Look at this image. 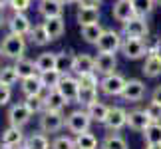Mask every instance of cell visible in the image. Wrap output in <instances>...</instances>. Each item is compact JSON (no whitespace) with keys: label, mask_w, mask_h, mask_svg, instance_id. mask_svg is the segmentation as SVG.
<instances>
[{"label":"cell","mask_w":161,"mask_h":149,"mask_svg":"<svg viewBox=\"0 0 161 149\" xmlns=\"http://www.w3.org/2000/svg\"><path fill=\"white\" fill-rule=\"evenodd\" d=\"M145 94H147V86H145L143 80L131 78L125 82V88L121 91V99L123 102H129V103H137L145 97Z\"/></svg>","instance_id":"ba28073f"},{"label":"cell","mask_w":161,"mask_h":149,"mask_svg":"<svg viewBox=\"0 0 161 149\" xmlns=\"http://www.w3.org/2000/svg\"><path fill=\"white\" fill-rule=\"evenodd\" d=\"M28 38H30V42H32L34 46H40V48H44V46H48L52 42L42 22L40 24H34L32 30H30V34H28Z\"/></svg>","instance_id":"484cf974"},{"label":"cell","mask_w":161,"mask_h":149,"mask_svg":"<svg viewBox=\"0 0 161 149\" xmlns=\"http://www.w3.org/2000/svg\"><path fill=\"white\" fill-rule=\"evenodd\" d=\"M38 12L44 18H56V16H64V4L60 0H40L38 2Z\"/></svg>","instance_id":"d6986e66"},{"label":"cell","mask_w":161,"mask_h":149,"mask_svg":"<svg viewBox=\"0 0 161 149\" xmlns=\"http://www.w3.org/2000/svg\"><path fill=\"white\" fill-rule=\"evenodd\" d=\"M151 119L147 117L145 109H131L127 111V127L133 129V131H141L143 133L147 127H149Z\"/></svg>","instance_id":"9a60e30c"},{"label":"cell","mask_w":161,"mask_h":149,"mask_svg":"<svg viewBox=\"0 0 161 149\" xmlns=\"http://www.w3.org/2000/svg\"><path fill=\"white\" fill-rule=\"evenodd\" d=\"M121 42H123V36L119 30H114V28H106L103 34L100 36L97 40V52H103V54H115L121 50Z\"/></svg>","instance_id":"5b68a950"},{"label":"cell","mask_w":161,"mask_h":149,"mask_svg":"<svg viewBox=\"0 0 161 149\" xmlns=\"http://www.w3.org/2000/svg\"><path fill=\"white\" fill-rule=\"evenodd\" d=\"M24 105L30 109L32 115H42L46 111V102H44V94L40 96H28L24 97Z\"/></svg>","instance_id":"1f68e13d"},{"label":"cell","mask_w":161,"mask_h":149,"mask_svg":"<svg viewBox=\"0 0 161 149\" xmlns=\"http://www.w3.org/2000/svg\"><path fill=\"white\" fill-rule=\"evenodd\" d=\"M103 0H78V8H100Z\"/></svg>","instance_id":"ee69618b"},{"label":"cell","mask_w":161,"mask_h":149,"mask_svg":"<svg viewBox=\"0 0 161 149\" xmlns=\"http://www.w3.org/2000/svg\"><path fill=\"white\" fill-rule=\"evenodd\" d=\"M119 52L123 54V58L127 60H145L147 56V46L145 40H137V38H123L121 42V50Z\"/></svg>","instance_id":"9c48e42d"},{"label":"cell","mask_w":161,"mask_h":149,"mask_svg":"<svg viewBox=\"0 0 161 149\" xmlns=\"http://www.w3.org/2000/svg\"><path fill=\"white\" fill-rule=\"evenodd\" d=\"M157 4H161V0H157Z\"/></svg>","instance_id":"f5cc1de1"},{"label":"cell","mask_w":161,"mask_h":149,"mask_svg":"<svg viewBox=\"0 0 161 149\" xmlns=\"http://www.w3.org/2000/svg\"><path fill=\"white\" fill-rule=\"evenodd\" d=\"M111 16H114L117 22H121V24L131 20V18L135 16L131 0H115L114 6H111Z\"/></svg>","instance_id":"2e32d148"},{"label":"cell","mask_w":161,"mask_h":149,"mask_svg":"<svg viewBox=\"0 0 161 149\" xmlns=\"http://www.w3.org/2000/svg\"><path fill=\"white\" fill-rule=\"evenodd\" d=\"M8 125H14V127H26L30 119H32V113H30V109L24 105V102L20 103H12L10 109H8Z\"/></svg>","instance_id":"8fae6325"},{"label":"cell","mask_w":161,"mask_h":149,"mask_svg":"<svg viewBox=\"0 0 161 149\" xmlns=\"http://www.w3.org/2000/svg\"><path fill=\"white\" fill-rule=\"evenodd\" d=\"M145 149H161V145H147Z\"/></svg>","instance_id":"681fc988"},{"label":"cell","mask_w":161,"mask_h":149,"mask_svg":"<svg viewBox=\"0 0 161 149\" xmlns=\"http://www.w3.org/2000/svg\"><path fill=\"white\" fill-rule=\"evenodd\" d=\"M44 28H46V32L48 36H50V40H58L64 36L66 32V22H64V16H56V18H46L44 22Z\"/></svg>","instance_id":"44dd1931"},{"label":"cell","mask_w":161,"mask_h":149,"mask_svg":"<svg viewBox=\"0 0 161 149\" xmlns=\"http://www.w3.org/2000/svg\"><path fill=\"white\" fill-rule=\"evenodd\" d=\"M38 2H40V0H38Z\"/></svg>","instance_id":"db71d44e"},{"label":"cell","mask_w":161,"mask_h":149,"mask_svg":"<svg viewBox=\"0 0 161 149\" xmlns=\"http://www.w3.org/2000/svg\"><path fill=\"white\" fill-rule=\"evenodd\" d=\"M76 22L80 24V28L100 22V8H78L76 10Z\"/></svg>","instance_id":"d4e9b609"},{"label":"cell","mask_w":161,"mask_h":149,"mask_svg":"<svg viewBox=\"0 0 161 149\" xmlns=\"http://www.w3.org/2000/svg\"><path fill=\"white\" fill-rule=\"evenodd\" d=\"M20 91L24 94V97L44 94L46 90H44V86H42L40 74H38V76H32V78H24V80H20Z\"/></svg>","instance_id":"ffe728a7"},{"label":"cell","mask_w":161,"mask_h":149,"mask_svg":"<svg viewBox=\"0 0 161 149\" xmlns=\"http://www.w3.org/2000/svg\"><path fill=\"white\" fill-rule=\"evenodd\" d=\"M155 0H131V6H133V12L135 16H141V18H147L155 8Z\"/></svg>","instance_id":"8d00e7d4"},{"label":"cell","mask_w":161,"mask_h":149,"mask_svg":"<svg viewBox=\"0 0 161 149\" xmlns=\"http://www.w3.org/2000/svg\"><path fill=\"white\" fill-rule=\"evenodd\" d=\"M32 2L34 0H10L8 8L12 12H28L30 8H32Z\"/></svg>","instance_id":"60d3db41"},{"label":"cell","mask_w":161,"mask_h":149,"mask_svg":"<svg viewBox=\"0 0 161 149\" xmlns=\"http://www.w3.org/2000/svg\"><path fill=\"white\" fill-rule=\"evenodd\" d=\"M62 76H64V74H60L58 70L42 72V74H40V80H42V86H44V90H54V88H58L60 82H62Z\"/></svg>","instance_id":"d590c367"},{"label":"cell","mask_w":161,"mask_h":149,"mask_svg":"<svg viewBox=\"0 0 161 149\" xmlns=\"http://www.w3.org/2000/svg\"><path fill=\"white\" fill-rule=\"evenodd\" d=\"M103 28L100 22H96V24H90V26H82L80 28V32H82V38L88 42V44H97V40H100V36L103 34Z\"/></svg>","instance_id":"83f0119b"},{"label":"cell","mask_w":161,"mask_h":149,"mask_svg":"<svg viewBox=\"0 0 161 149\" xmlns=\"http://www.w3.org/2000/svg\"><path fill=\"white\" fill-rule=\"evenodd\" d=\"M26 141V135H24L22 127H14V125H8L0 135V143L6 145V147H12V149H20Z\"/></svg>","instance_id":"4fadbf2b"},{"label":"cell","mask_w":161,"mask_h":149,"mask_svg":"<svg viewBox=\"0 0 161 149\" xmlns=\"http://www.w3.org/2000/svg\"><path fill=\"white\" fill-rule=\"evenodd\" d=\"M92 117L88 113V109H84V108H80V109H74L70 111V113L66 115V129L70 133H74V137L80 133H86V131H90V127H92Z\"/></svg>","instance_id":"7a4b0ae2"},{"label":"cell","mask_w":161,"mask_h":149,"mask_svg":"<svg viewBox=\"0 0 161 149\" xmlns=\"http://www.w3.org/2000/svg\"><path fill=\"white\" fill-rule=\"evenodd\" d=\"M145 145H161V121H151L143 131Z\"/></svg>","instance_id":"d6a6232c"},{"label":"cell","mask_w":161,"mask_h":149,"mask_svg":"<svg viewBox=\"0 0 161 149\" xmlns=\"http://www.w3.org/2000/svg\"><path fill=\"white\" fill-rule=\"evenodd\" d=\"M50 149H76V139L72 135H56L50 143Z\"/></svg>","instance_id":"f35d334b"},{"label":"cell","mask_w":161,"mask_h":149,"mask_svg":"<svg viewBox=\"0 0 161 149\" xmlns=\"http://www.w3.org/2000/svg\"><path fill=\"white\" fill-rule=\"evenodd\" d=\"M0 149H12V147H6V145H2V143H0Z\"/></svg>","instance_id":"f907efd6"},{"label":"cell","mask_w":161,"mask_h":149,"mask_svg":"<svg viewBox=\"0 0 161 149\" xmlns=\"http://www.w3.org/2000/svg\"><path fill=\"white\" fill-rule=\"evenodd\" d=\"M60 94L68 99V103H78V94H80V82L76 76L72 74H64L62 76V82L58 86Z\"/></svg>","instance_id":"7c38bea8"},{"label":"cell","mask_w":161,"mask_h":149,"mask_svg":"<svg viewBox=\"0 0 161 149\" xmlns=\"http://www.w3.org/2000/svg\"><path fill=\"white\" fill-rule=\"evenodd\" d=\"M6 26H8V32H12V34L28 36L34 24L26 16V12H12V14L8 16V20H6Z\"/></svg>","instance_id":"30bf717a"},{"label":"cell","mask_w":161,"mask_h":149,"mask_svg":"<svg viewBox=\"0 0 161 149\" xmlns=\"http://www.w3.org/2000/svg\"><path fill=\"white\" fill-rule=\"evenodd\" d=\"M86 109H88L92 121H94V123H102V125H103V121H106V117H108V111H109V105L97 99L96 103H92L90 108H86Z\"/></svg>","instance_id":"f1b7e54d"},{"label":"cell","mask_w":161,"mask_h":149,"mask_svg":"<svg viewBox=\"0 0 161 149\" xmlns=\"http://www.w3.org/2000/svg\"><path fill=\"white\" fill-rule=\"evenodd\" d=\"M143 76L147 80H157L161 76V58L157 54H149L145 56V62H143V68H141Z\"/></svg>","instance_id":"7402d4cb"},{"label":"cell","mask_w":161,"mask_h":149,"mask_svg":"<svg viewBox=\"0 0 161 149\" xmlns=\"http://www.w3.org/2000/svg\"><path fill=\"white\" fill-rule=\"evenodd\" d=\"M6 20H8V18H6V14H4V8H0V28L6 26Z\"/></svg>","instance_id":"bcb514c9"},{"label":"cell","mask_w":161,"mask_h":149,"mask_svg":"<svg viewBox=\"0 0 161 149\" xmlns=\"http://www.w3.org/2000/svg\"><path fill=\"white\" fill-rule=\"evenodd\" d=\"M145 113H147V117H149L151 121H161V105L149 102L145 105Z\"/></svg>","instance_id":"b9f144b4"},{"label":"cell","mask_w":161,"mask_h":149,"mask_svg":"<svg viewBox=\"0 0 161 149\" xmlns=\"http://www.w3.org/2000/svg\"><path fill=\"white\" fill-rule=\"evenodd\" d=\"M76 149H97V137L92 131L76 135Z\"/></svg>","instance_id":"74e56055"},{"label":"cell","mask_w":161,"mask_h":149,"mask_svg":"<svg viewBox=\"0 0 161 149\" xmlns=\"http://www.w3.org/2000/svg\"><path fill=\"white\" fill-rule=\"evenodd\" d=\"M125 82L127 80L121 76V74H108L100 80V94L108 96V97H121V91L125 88Z\"/></svg>","instance_id":"8992f818"},{"label":"cell","mask_w":161,"mask_h":149,"mask_svg":"<svg viewBox=\"0 0 161 149\" xmlns=\"http://www.w3.org/2000/svg\"><path fill=\"white\" fill-rule=\"evenodd\" d=\"M38 127H40V131L46 133V135H56V133H60L62 129L66 127V115L62 113V111L46 109L44 113L40 115Z\"/></svg>","instance_id":"3957f363"},{"label":"cell","mask_w":161,"mask_h":149,"mask_svg":"<svg viewBox=\"0 0 161 149\" xmlns=\"http://www.w3.org/2000/svg\"><path fill=\"white\" fill-rule=\"evenodd\" d=\"M102 149H129V145H127V141H125L123 135L109 131L102 141Z\"/></svg>","instance_id":"836d02e7"},{"label":"cell","mask_w":161,"mask_h":149,"mask_svg":"<svg viewBox=\"0 0 161 149\" xmlns=\"http://www.w3.org/2000/svg\"><path fill=\"white\" fill-rule=\"evenodd\" d=\"M121 36L123 38H137V40H145L149 36V24L147 18L141 16H133L131 20L121 24Z\"/></svg>","instance_id":"277c9868"},{"label":"cell","mask_w":161,"mask_h":149,"mask_svg":"<svg viewBox=\"0 0 161 149\" xmlns=\"http://www.w3.org/2000/svg\"><path fill=\"white\" fill-rule=\"evenodd\" d=\"M78 82H80V88H96L100 90V80H97V74L92 72V74H82V76H76Z\"/></svg>","instance_id":"ab89813d"},{"label":"cell","mask_w":161,"mask_h":149,"mask_svg":"<svg viewBox=\"0 0 161 149\" xmlns=\"http://www.w3.org/2000/svg\"><path fill=\"white\" fill-rule=\"evenodd\" d=\"M10 99H12V88L0 84V108H2V105H8Z\"/></svg>","instance_id":"7bdbcfd3"},{"label":"cell","mask_w":161,"mask_h":149,"mask_svg":"<svg viewBox=\"0 0 161 149\" xmlns=\"http://www.w3.org/2000/svg\"><path fill=\"white\" fill-rule=\"evenodd\" d=\"M44 102H46V109H50V111H62V113H64V109H66V105H68V99L60 94L58 88L46 90L44 91Z\"/></svg>","instance_id":"e0dca14e"},{"label":"cell","mask_w":161,"mask_h":149,"mask_svg":"<svg viewBox=\"0 0 161 149\" xmlns=\"http://www.w3.org/2000/svg\"><path fill=\"white\" fill-rule=\"evenodd\" d=\"M16 68V72H18V76H20V80L24 78H32V76H38V68H36V62L34 60H30V58H20V60H16L14 64H12Z\"/></svg>","instance_id":"cb8c5ba5"},{"label":"cell","mask_w":161,"mask_h":149,"mask_svg":"<svg viewBox=\"0 0 161 149\" xmlns=\"http://www.w3.org/2000/svg\"><path fill=\"white\" fill-rule=\"evenodd\" d=\"M8 2H10V0H0V8H6V6H8Z\"/></svg>","instance_id":"7dc6e473"},{"label":"cell","mask_w":161,"mask_h":149,"mask_svg":"<svg viewBox=\"0 0 161 149\" xmlns=\"http://www.w3.org/2000/svg\"><path fill=\"white\" fill-rule=\"evenodd\" d=\"M149 102H153V103L161 105V84L153 88V91H151V99H149Z\"/></svg>","instance_id":"f6af8a7d"},{"label":"cell","mask_w":161,"mask_h":149,"mask_svg":"<svg viewBox=\"0 0 161 149\" xmlns=\"http://www.w3.org/2000/svg\"><path fill=\"white\" fill-rule=\"evenodd\" d=\"M100 149H102V147H100Z\"/></svg>","instance_id":"11a10c76"},{"label":"cell","mask_w":161,"mask_h":149,"mask_svg":"<svg viewBox=\"0 0 161 149\" xmlns=\"http://www.w3.org/2000/svg\"><path fill=\"white\" fill-rule=\"evenodd\" d=\"M18 82H20V76H18L16 68L12 64H6V66L0 68V84H2V86L12 88V86H16Z\"/></svg>","instance_id":"4dcf8cb0"},{"label":"cell","mask_w":161,"mask_h":149,"mask_svg":"<svg viewBox=\"0 0 161 149\" xmlns=\"http://www.w3.org/2000/svg\"><path fill=\"white\" fill-rule=\"evenodd\" d=\"M50 143H52V141L48 139L46 133L36 131V133H30L26 137L24 147H26V149H50Z\"/></svg>","instance_id":"4316f807"},{"label":"cell","mask_w":161,"mask_h":149,"mask_svg":"<svg viewBox=\"0 0 161 149\" xmlns=\"http://www.w3.org/2000/svg\"><path fill=\"white\" fill-rule=\"evenodd\" d=\"M115 70H117V56L97 52V56H96V74L108 76V74H114Z\"/></svg>","instance_id":"5bb4252c"},{"label":"cell","mask_w":161,"mask_h":149,"mask_svg":"<svg viewBox=\"0 0 161 149\" xmlns=\"http://www.w3.org/2000/svg\"><path fill=\"white\" fill-rule=\"evenodd\" d=\"M100 99V90L96 88H80V94H78V105L80 108H90L92 103H96Z\"/></svg>","instance_id":"f546056e"},{"label":"cell","mask_w":161,"mask_h":149,"mask_svg":"<svg viewBox=\"0 0 161 149\" xmlns=\"http://www.w3.org/2000/svg\"><path fill=\"white\" fill-rule=\"evenodd\" d=\"M96 72V58L90 54H76V68H74V74L76 76H82V74H92Z\"/></svg>","instance_id":"603a6c76"},{"label":"cell","mask_w":161,"mask_h":149,"mask_svg":"<svg viewBox=\"0 0 161 149\" xmlns=\"http://www.w3.org/2000/svg\"><path fill=\"white\" fill-rule=\"evenodd\" d=\"M0 68H2V54H0Z\"/></svg>","instance_id":"816d5d0a"},{"label":"cell","mask_w":161,"mask_h":149,"mask_svg":"<svg viewBox=\"0 0 161 149\" xmlns=\"http://www.w3.org/2000/svg\"><path fill=\"white\" fill-rule=\"evenodd\" d=\"M26 36H20V34H12L8 32L2 38V42H0V54H2V58L6 60H20L24 58V54H26Z\"/></svg>","instance_id":"6da1fadb"},{"label":"cell","mask_w":161,"mask_h":149,"mask_svg":"<svg viewBox=\"0 0 161 149\" xmlns=\"http://www.w3.org/2000/svg\"><path fill=\"white\" fill-rule=\"evenodd\" d=\"M60 2L66 6V4H74V2H78V0H60Z\"/></svg>","instance_id":"c3c4849f"},{"label":"cell","mask_w":161,"mask_h":149,"mask_svg":"<svg viewBox=\"0 0 161 149\" xmlns=\"http://www.w3.org/2000/svg\"><path fill=\"white\" fill-rule=\"evenodd\" d=\"M74 68H76V54L72 50L56 52V70L60 74H74Z\"/></svg>","instance_id":"ac0fdd59"},{"label":"cell","mask_w":161,"mask_h":149,"mask_svg":"<svg viewBox=\"0 0 161 149\" xmlns=\"http://www.w3.org/2000/svg\"><path fill=\"white\" fill-rule=\"evenodd\" d=\"M103 127L111 133L121 131L123 127H127V109L121 108V105H109L108 117L103 121Z\"/></svg>","instance_id":"52a82bcc"},{"label":"cell","mask_w":161,"mask_h":149,"mask_svg":"<svg viewBox=\"0 0 161 149\" xmlns=\"http://www.w3.org/2000/svg\"><path fill=\"white\" fill-rule=\"evenodd\" d=\"M34 62H36V68H38V74L56 70V52H42Z\"/></svg>","instance_id":"e575fe53"}]
</instances>
